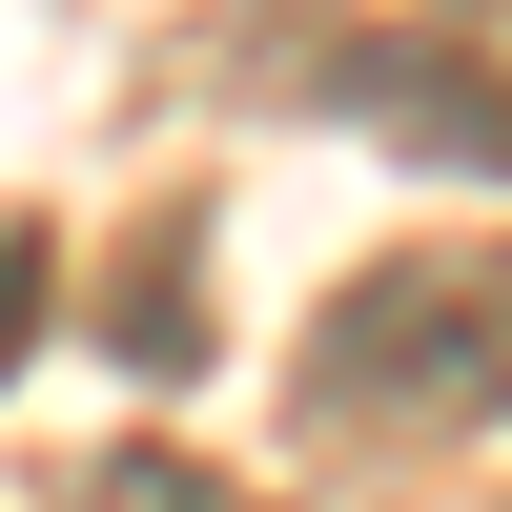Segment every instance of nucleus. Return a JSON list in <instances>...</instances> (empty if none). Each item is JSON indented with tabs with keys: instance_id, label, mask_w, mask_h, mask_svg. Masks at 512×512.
I'll return each instance as SVG.
<instances>
[{
	"instance_id": "nucleus-1",
	"label": "nucleus",
	"mask_w": 512,
	"mask_h": 512,
	"mask_svg": "<svg viewBox=\"0 0 512 512\" xmlns=\"http://www.w3.org/2000/svg\"><path fill=\"white\" fill-rule=\"evenodd\" d=\"M287 390H308L328 451H451V431H492L512 410V246H390V267H349Z\"/></svg>"
},
{
	"instance_id": "nucleus-2",
	"label": "nucleus",
	"mask_w": 512,
	"mask_h": 512,
	"mask_svg": "<svg viewBox=\"0 0 512 512\" xmlns=\"http://www.w3.org/2000/svg\"><path fill=\"white\" fill-rule=\"evenodd\" d=\"M82 512H267V492H226V472H185V451H103V492Z\"/></svg>"
},
{
	"instance_id": "nucleus-3",
	"label": "nucleus",
	"mask_w": 512,
	"mask_h": 512,
	"mask_svg": "<svg viewBox=\"0 0 512 512\" xmlns=\"http://www.w3.org/2000/svg\"><path fill=\"white\" fill-rule=\"evenodd\" d=\"M21 349H41V246L0 226V369H21Z\"/></svg>"
}]
</instances>
